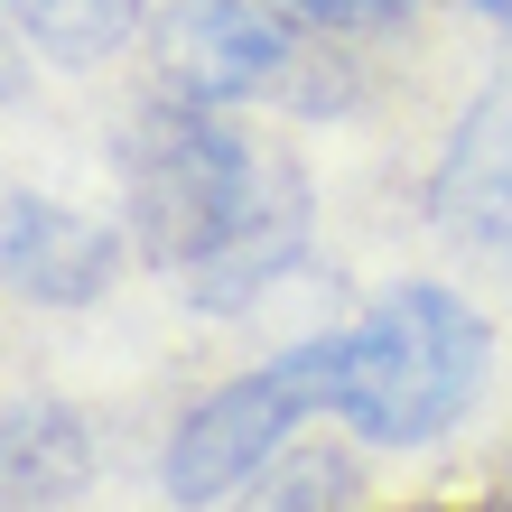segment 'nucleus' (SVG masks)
Returning a JSON list of instances; mask_svg holds the SVG:
<instances>
[{
  "label": "nucleus",
  "instance_id": "5",
  "mask_svg": "<svg viewBox=\"0 0 512 512\" xmlns=\"http://www.w3.org/2000/svg\"><path fill=\"white\" fill-rule=\"evenodd\" d=\"M112 261H122L112 224L75 215V205H56V196H10L0 205V270L38 308H84L112 280Z\"/></svg>",
  "mask_w": 512,
  "mask_h": 512
},
{
  "label": "nucleus",
  "instance_id": "4",
  "mask_svg": "<svg viewBox=\"0 0 512 512\" xmlns=\"http://www.w3.org/2000/svg\"><path fill=\"white\" fill-rule=\"evenodd\" d=\"M298 66L289 28L252 10V0H187L168 28H159V75H168V103H196V112H224L243 94H280Z\"/></svg>",
  "mask_w": 512,
  "mask_h": 512
},
{
  "label": "nucleus",
  "instance_id": "11",
  "mask_svg": "<svg viewBox=\"0 0 512 512\" xmlns=\"http://www.w3.org/2000/svg\"><path fill=\"white\" fill-rule=\"evenodd\" d=\"M466 10H485V19H512V0H466Z\"/></svg>",
  "mask_w": 512,
  "mask_h": 512
},
{
  "label": "nucleus",
  "instance_id": "6",
  "mask_svg": "<svg viewBox=\"0 0 512 512\" xmlns=\"http://www.w3.org/2000/svg\"><path fill=\"white\" fill-rule=\"evenodd\" d=\"M429 215L457 243H512V84H485L438 149Z\"/></svg>",
  "mask_w": 512,
  "mask_h": 512
},
{
  "label": "nucleus",
  "instance_id": "2",
  "mask_svg": "<svg viewBox=\"0 0 512 512\" xmlns=\"http://www.w3.org/2000/svg\"><path fill=\"white\" fill-rule=\"evenodd\" d=\"M485 382V326L457 289H391L382 308L345 336V382H336V419L354 438L382 447H419L475 401Z\"/></svg>",
  "mask_w": 512,
  "mask_h": 512
},
{
  "label": "nucleus",
  "instance_id": "9",
  "mask_svg": "<svg viewBox=\"0 0 512 512\" xmlns=\"http://www.w3.org/2000/svg\"><path fill=\"white\" fill-rule=\"evenodd\" d=\"M354 485H345V466H326V457H308V466H280L270 485L252 494V512H336Z\"/></svg>",
  "mask_w": 512,
  "mask_h": 512
},
{
  "label": "nucleus",
  "instance_id": "12",
  "mask_svg": "<svg viewBox=\"0 0 512 512\" xmlns=\"http://www.w3.org/2000/svg\"><path fill=\"white\" fill-rule=\"evenodd\" d=\"M503 512H512V503H503Z\"/></svg>",
  "mask_w": 512,
  "mask_h": 512
},
{
  "label": "nucleus",
  "instance_id": "1",
  "mask_svg": "<svg viewBox=\"0 0 512 512\" xmlns=\"http://www.w3.org/2000/svg\"><path fill=\"white\" fill-rule=\"evenodd\" d=\"M131 243L187 280L196 308H252L308 252V187L196 103H149L122 140Z\"/></svg>",
  "mask_w": 512,
  "mask_h": 512
},
{
  "label": "nucleus",
  "instance_id": "7",
  "mask_svg": "<svg viewBox=\"0 0 512 512\" xmlns=\"http://www.w3.org/2000/svg\"><path fill=\"white\" fill-rule=\"evenodd\" d=\"M94 447H84V419L66 401H19L10 410V512H47L84 485Z\"/></svg>",
  "mask_w": 512,
  "mask_h": 512
},
{
  "label": "nucleus",
  "instance_id": "10",
  "mask_svg": "<svg viewBox=\"0 0 512 512\" xmlns=\"http://www.w3.org/2000/svg\"><path fill=\"white\" fill-rule=\"evenodd\" d=\"M280 10L317 19V28H382V19H401L410 0H280Z\"/></svg>",
  "mask_w": 512,
  "mask_h": 512
},
{
  "label": "nucleus",
  "instance_id": "8",
  "mask_svg": "<svg viewBox=\"0 0 512 512\" xmlns=\"http://www.w3.org/2000/svg\"><path fill=\"white\" fill-rule=\"evenodd\" d=\"M10 28L56 66H94L140 28V0H10Z\"/></svg>",
  "mask_w": 512,
  "mask_h": 512
},
{
  "label": "nucleus",
  "instance_id": "3",
  "mask_svg": "<svg viewBox=\"0 0 512 512\" xmlns=\"http://www.w3.org/2000/svg\"><path fill=\"white\" fill-rule=\"evenodd\" d=\"M336 382H345V336H308V345H289V354H270V364H252L243 382L205 391V401L177 419L168 457H159L168 503L205 512V503L243 494L252 475L280 457V438L298 429V419H308V410H336Z\"/></svg>",
  "mask_w": 512,
  "mask_h": 512
}]
</instances>
